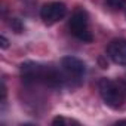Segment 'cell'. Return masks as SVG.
Instances as JSON below:
<instances>
[{"mask_svg": "<svg viewBox=\"0 0 126 126\" xmlns=\"http://www.w3.org/2000/svg\"><path fill=\"white\" fill-rule=\"evenodd\" d=\"M67 15V6L62 2H49L45 3L40 9V18L46 25H53Z\"/></svg>", "mask_w": 126, "mask_h": 126, "instance_id": "3", "label": "cell"}, {"mask_svg": "<svg viewBox=\"0 0 126 126\" xmlns=\"http://www.w3.org/2000/svg\"><path fill=\"white\" fill-rule=\"evenodd\" d=\"M45 70L46 67L42 65V64H37V62H33V61H27V62H22L19 65V71H21V76L25 82H42L43 79V74H45Z\"/></svg>", "mask_w": 126, "mask_h": 126, "instance_id": "4", "label": "cell"}, {"mask_svg": "<svg viewBox=\"0 0 126 126\" xmlns=\"http://www.w3.org/2000/svg\"><path fill=\"white\" fill-rule=\"evenodd\" d=\"M68 27H70L73 36L77 37L79 40H82L85 43H91L94 40V36H92V33L89 31V27H88V14H86V11L76 9L74 14L71 15Z\"/></svg>", "mask_w": 126, "mask_h": 126, "instance_id": "2", "label": "cell"}, {"mask_svg": "<svg viewBox=\"0 0 126 126\" xmlns=\"http://www.w3.org/2000/svg\"><path fill=\"white\" fill-rule=\"evenodd\" d=\"M61 67L64 68V71L71 76V77H76V79H80L85 76L86 73V65L85 62L76 56H64L61 59Z\"/></svg>", "mask_w": 126, "mask_h": 126, "instance_id": "6", "label": "cell"}, {"mask_svg": "<svg viewBox=\"0 0 126 126\" xmlns=\"http://www.w3.org/2000/svg\"><path fill=\"white\" fill-rule=\"evenodd\" d=\"M125 16H126V8H125Z\"/></svg>", "mask_w": 126, "mask_h": 126, "instance_id": "11", "label": "cell"}, {"mask_svg": "<svg viewBox=\"0 0 126 126\" xmlns=\"http://www.w3.org/2000/svg\"><path fill=\"white\" fill-rule=\"evenodd\" d=\"M108 58L117 65H126V39L111 40L107 46Z\"/></svg>", "mask_w": 126, "mask_h": 126, "instance_id": "5", "label": "cell"}, {"mask_svg": "<svg viewBox=\"0 0 126 126\" xmlns=\"http://www.w3.org/2000/svg\"><path fill=\"white\" fill-rule=\"evenodd\" d=\"M105 2L111 9H116V11L126 8V0H105Z\"/></svg>", "mask_w": 126, "mask_h": 126, "instance_id": "7", "label": "cell"}, {"mask_svg": "<svg viewBox=\"0 0 126 126\" xmlns=\"http://www.w3.org/2000/svg\"><path fill=\"white\" fill-rule=\"evenodd\" d=\"M11 27L14 28L15 33H22V31H24V25H22V22H21L18 18H12V21H11Z\"/></svg>", "mask_w": 126, "mask_h": 126, "instance_id": "8", "label": "cell"}, {"mask_svg": "<svg viewBox=\"0 0 126 126\" xmlns=\"http://www.w3.org/2000/svg\"><path fill=\"white\" fill-rule=\"evenodd\" d=\"M0 47L2 49H8L9 47V40L5 36H0Z\"/></svg>", "mask_w": 126, "mask_h": 126, "instance_id": "10", "label": "cell"}, {"mask_svg": "<svg viewBox=\"0 0 126 126\" xmlns=\"http://www.w3.org/2000/svg\"><path fill=\"white\" fill-rule=\"evenodd\" d=\"M65 123H68V120L65 117H62V116H56L52 120V125H65Z\"/></svg>", "mask_w": 126, "mask_h": 126, "instance_id": "9", "label": "cell"}, {"mask_svg": "<svg viewBox=\"0 0 126 126\" xmlns=\"http://www.w3.org/2000/svg\"><path fill=\"white\" fill-rule=\"evenodd\" d=\"M98 91H99V95H101L102 101L108 107L119 108V107L123 105V102H125V92L116 82H113V80H110L107 77H102L98 82Z\"/></svg>", "mask_w": 126, "mask_h": 126, "instance_id": "1", "label": "cell"}]
</instances>
